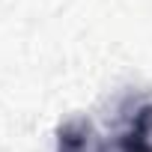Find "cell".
I'll return each mask as SVG.
<instances>
[{"label": "cell", "instance_id": "1", "mask_svg": "<svg viewBox=\"0 0 152 152\" xmlns=\"http://www.w3.org/2000/svg\"><path fill=\"white\" fill-rule=\"evenodd\" d=\"M57 152H104L87 119H72L57 131Z\"/></svg>", "mask_w": 152, "mask_h": 152}, {"label": "cell", "instance_id": "2", "mask_svg": "<svg viewBox=\"0 0 152 152\" xmlns=\"http://www.w3.org/2000/svg\"><path fill=\"white\" fill-rule=\"evenodd\" d=\"M149 131H152V104H143L134 113L131 128L119 137V152H152Z\"/></svg>", "mask_w": 152, "mask_h": 152}]
</instances>
